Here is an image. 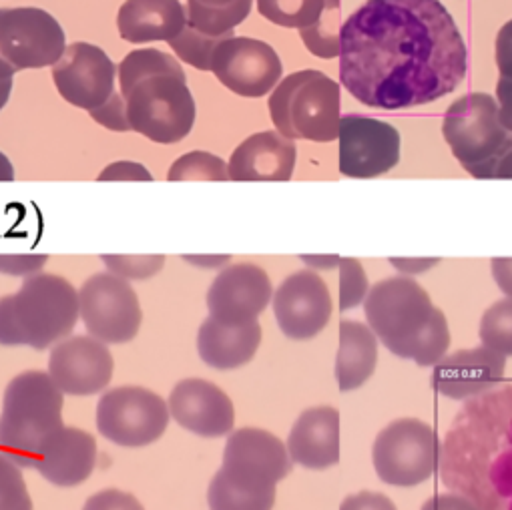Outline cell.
<instances>
[{
	"label": "cell",
	"mask_w": 512,
	"mask_h": 510,
	"mask_svg": "<svg viewBox=\"0 0 512 510\" xmlns=\"http://www.w3.org/2000/svg\"><path fill=\"white\" fill-rule=\"evenodd\" d=\"M468 53L440 0H366L342 25L340 79L366 107L398 111L450 95Z\"/></svg>",
	"instance_id": "cell-1"
},
{
	"label": "cell",
	"mask_w": 512,
	"mask_h": 510,
	"mask_svg": "<svg viewBox=\"0 0 512 510\" xmlns=\"http://www.w3.org/2000/svg\"><path fill=\"white\" fill-rule=\"evenodd\" d=\"M129 129L153 143L173 145L195 125V99L175 57L157 49L131 51L117 69Z\"/></svg>",
	"instance_id": "cell-2"
},
{
	"label": "cell",
	"mask_w": 512,
	"mask_h": 510,
	"mask_svg": "<svg viewBox=\"0 0 512 510\" xmlns=\"http://www.w3.org/2000/svg\"><path fill=\"white\" fill-rule=\"evenodd\" d=\"M79 290L63 276L39 272L17 294L0 298V344L47 350L77 326Z\"/></svg>",
	"instance_id": "cell-3"
},
{
	"label": "cell",
	"mask_w": 512,
	"mask_h": 510,
	"mask_svg": "<svg viewBox=\"0 0 512 510\" xmlns=\"http://www.w3.org/2000/svg\"><path fill=\"white\" fill-rule=\"evenodd\" d=\"M65 394L45 370L17 374L0 410V448L19 466L35 464L41 446L65 426Z\"/></svg>",
	"instance_id": "cell-4"
},
{
	"label": "cell",
	"mask_w": 512,
	"mask_h": 510,
	"mask_svg": "<svg viewBox=\"0 0 512 510\" xmlns=\"http://www.w3.org/2000/svg\"><path fill=\"white\" fill-rule=\"evenodd\" d=\"M270 115L292 141L330 143L340 131V85L322 71L292 73L272 93Z\"/></svg>",
	"instance_id": "cell-5"
},
{
	"label": "cell",
	"mask_w": 512,
	"mask_h": 510,
	"mask_svg": "<svg viewBox=\"0 0 512 510\" xmlns=\"http://www.w3.org/2000/svg\"><path fill=\"white\" fill-rule=\"evenodd\" d=\"M442 135L462 169L476 179H494L500 161L512 151V133L500 125L496 99L486 93L454 101L444 115Z\"/></svg>",
	"instance_id": "cell-6"
},
{
	"label": "cell",
	"mask_w": 512,
	"mask_h": 510,
	"mask_svg": "<svg viewBox=\"0 0 512 510\" xmlns=\"http://www.w3.org/2000/svg\"><path fill=\"white\" fill-rule=\"evenodd\" d=\"M440 458V440L418 418H398L382 428L372 446L380 480L392 486H416L428 480Z\"/></svg>",
	"instance_id": "cell-7"
},
{
	"label": "cell",
	"mask_w": 512,
	"mask_h": 510,
	"mask_svg": "<svg viewBox=\"0 0 512 510\" xmlns=\"http://www.w3.org/2000/svg\"><path fill=\"white\" fill-rule=\"evenodd\" d=\"M169 406L157 392L143 386H117L97 404V430L125 448L153 444L169 426Z\"/></svg>",
	"instance_id": "cell-8"
},
{
	"label": "cell",
	"mask_w": 512,
	"mask_h": 510,
	"mask_svg": "<svg viewBox=\"0 0 512 510\" xmlns=\"http://www.w3.org/2000/svg\"><path fill=\"white\" fill-rule=\"evenodd\" d=\"M434 310L430 294L410 276L386 278L370 286L364 300L368 326L386 348L420 334Z\"/></svg>",
	"instance_id": "cell-9"
},
{
	"label": "cell",
	"mask_w": 512,
	"mask_h": 510,
	"mask_svg": "<svg viewBox=\"0 0 512 510\" xmlns=\"http://www.w3.org/2000/svg\"><path fill=\"white\" fill-rule=\"evenodd\" d=\"M292 470L286 444L264 428H237L229 432L219 472L237 488L266 492L278 486Z\"/></svg>",
	"instance_id": "cell-10"
},
{
	"label": "cell",
	"mask_w": 512,
	"mask_h": 510,
	"mask_svg": "<svg viewBox=\"0 0 512 510\" xmlns=\"http://www.w3.org/2000/svg\"><path fill=\"white\" fill-rule=\"evenodd\" d=\"M79 314L89 336L105 344L131 342L143 322L135 290L111 272H99L81 286Z\"/></svg>",
	"instance_id": "cell-11"
},
{
	"label": "cell",
	"mask_w": 512,
	"mask_h": 510,
	"mask_svg": "<svg viewBox=\"0 0 512 510\" xmlns=\"http://www.w3.org/2000/svg\"><path fill=\"white\" fill-rule=\"evenodd\" d=\"M67 51L61 23L43 9H0V59L15 73L53 67Z\"/></svg>",
	"instance_id": "cell-12"
},
{
	"label": "cell",
	"mask_w": 512,
	"mask_h": 510,
	"mask_svg": "<svg viewBox=\"0 0 512 510\" xmlns=\"http://www.w3.org/2000/svg\"><path fill=\"white\" fill-rule=\"evenodd\" d=\"M211 73L235 95L260 99L282 79L284 65L268 43L249 37H229L215 49Z\"/></svg>",
	"instance_id": "cell-13"
},
{
	"label": "cell",
	"mask_w": 512,
	"mask_h": 510,
	"mask_svg": "<svg viewBox=\"0 0 512 510\" xmlns=\"http://www.w3.org/2000/svg\"><path fill=\"white\" fill-rule=\"evenodd\" d=\"M53 81L67 103L93 113L115 97L117 67L101 47L73 43L53 65Z\"/></svg>",
	"instance_id": "cell-14"
},
{
	"label": "cell",
	"mask_w": 512,
	"mask_h": 510,
	"mask_svg": "<svg viewBox=\"0 0 512 510\" xmlns=\"http://www.w3.org/2000/svg\"><path fill=\"white\" fill-rule=\"evenodd\" d=\"M340 173L352 179H372L392 171L400 161V133L394 125L346 115L340 119Z\"/></svg>",
	"instance_id": "cell-15"
},
{
	"label": "cell",
	"mask_w": 512,
	"mask_h": 510,
	"mask_svg": "<svg viewBox=\"0 0 512 510\" xmlns=\"http://www.w3.org/2000/svg\"><path fill=\"white\" fill-rule=\"evenodd\" d=\"M274 296L268 272L255 264L223 268L207 290V310L221 326L241 328L258 320Z\"/></svg>",
	"instance_id": "cell-16"
},
{
	"label": "cell",
	"mask_w": 512,
	"mask_h": 510,
	"mask_svg": "<svg viewBox=\"0 0 512 510\" xmlns=\"http://www.w3.org/2000/svg\"><path fill=\"white\" fill-rule=\"evenodd\" d=\"M280 330L292 340H310L330 322L334 302L328 284L316 270L288 276L272 296Z\"/></svg>",
	"instance_id": "cell-17"
},
{
	"label": "cell",
	"mask_w": 512,
	"mask_h": 510,
	"mask_svg": "<svg viewBox=\"0 0 512 510\" xmlns=\"http://www.w3.org/2000/svg\"><path fill=\"white\" fill-rule=\"evenodd\" d=\"M47 372L63 394L91 396L109 386L115 360L105 342L93 336H71L55 344Z\"/></svg>",
	"instance_id": "cell-18"
},
{
	"label": "cell",
	"mask_w": 512,
	"mask_h": 510,
	"mask_svg": "<svg viewBox=\"0 0 512 510\" xmlns=\"http://www.w3.org/2000/svg\"><path fill=\"white\" fill-rule=\"evenodd\" d=\"M167 406L177 424L205 438L225 436L235 424L233 400L217 384L203 378L177 382L169 394Z\"/></svg>",
	"instance_id": "cell-19"
},
{
	"label": "cell",
	"mask_w": 512,
	"mask_h": 510,
	"mask_svg": "<svg viewBox=\"0 0 512 510\" xmlns=\"http://www.w3.org/2000/svg\"><path fill=\"white\" fill-rule=\"evenodd\" d=\"M506 358L486 346L446 354L434 364L432 384L448 398H468L502 382Z\"/></svg>",
	"instance_id": "cell-20"
},
{
	"label": "cell",
	"mask_w": 512,
	"mask_h": 510,
	"mask_svg": "<svg viewBox=\"0 0 512 510\" xmlns=\"http://www.w3.org/2000/svg\"><path fill=\"white\" fill-rule=\"evenodd\" d=\"M296 143L278 131L247 137L227 165L231 181H290L296 169Z\"/></svg>",
	"instance_id": "cell-21"
},
{
	"label": "cell",
	"mask_w": 512,
	"mask_h": 510,
	"mask_svg": "<svg viewBox=\"0 0 512 510\" xmlns=\"http://www.w3.org/2000/svg\"><path fill=\"white\" fill-rule=\"evenodd\" d=\"M97 454V440L91 432L63 426L41 446L33 468L57 486H77L95 470Z\"/></svg>",
	"instance_id": "cell-22"
},
{
	"label": "cell",
	"mask_w": 512,
	"mask_h": 510,
	"mask_svg": "<svg viewBox=\"0 0 512 510\" xmlns=\"http://www.w3.org/2000/svg\"><path fill=\"white\" fill-rule=\"evenodd\" d=\"M286 448L292 462L312 470L338 464L340 412L334 406H314L304 410L290 430Z\"/></svg>",
	"instance_id": "cell-23"
},
{
	"label": "cell",
	"mask_w": 512,
	"mask_h": 510,
	"mask_svg": "<svg viewBox=\"0 0 512 510\" xmlns=\"http://www.w3.org/2000/svg\"><path fill=\"white\" fill-rule=\"evenodd\" d=\"M187 25L179 0H125L117 15V29L131 45L171 43Z\"/></svg>",
	"instance_id": "cell-24"
},
{
	"label": "cell",
	"mask_w": 512,
	"mask_h": 510,
	"mask_svg": "<svg viewBox=\"0 0 512 510\" xmlns=\"http://www.w3.org/2000/svg\"><path fill=\"white\" fill-rule=\"evenodd\" d=\"M260 344L262 326L258 320L241 328H229L207 318L197 332V350L201 360L217 370H235L251 362Z\"/></svg>",
	"instance_id": "cell-25"
},
{
	"label": "cell",
	"mask_w": 512,
	"mask_h": 510,
	"mask_svg": "<svg viewBox=\"0 0 512 510\" xmlns=\"http://www.w3.org/2000/svg\"><path fill=\"white\" fill-rule=\"evenodd\" d=\"M378 366V338L370 326L354 320L340 322V348L336 356V380L342 392L366 384Z\"/></svg>",
	"instance_id": "cell-26"
},
{
	"label": "cell",
	"mask_w": 512,
	"mask_h": 510,
	"mask_svg": "<svg viewBox=\"0 0 512 510\" xmlns=\"http://www.w3.org/2000/svg\"><path fill=\"white\" fill-rule=\"evenodd\" d=\"M253 0H187V25L211 35L233 37V29L251 13Z\"/></svg>",
	"instance_id": "cell-27"
},
{
	"label": "cell",
	"mask_w": 512,
	"mask_h": 510,
	"mask_svg": "<svg viewBox=\"0 0 512 510\" xmlns=\"http://www.w3.org/2000/svg\"><path fill=\"white\" fill-rule=\"evenodd\" d=\"M450 346V328L442 310H434L430 324L410 340L390 346L388 350L400 358L414 360L418 366L428 368L440 362Z\"/></svg>",
	"instance_id": "cell-28"
},
{
	"label": "cell",
	"mask_w": 512,
	"mask_h": 510,
	"mask_svg": "<svg viewBox=\"0 0 512 510\" xmlns=\"http://www.w3.org/2000/svg\"><path fill=\"white\" fill-rule=\"evenodd\" d=\"M342 25V0H324L320 19L312 27L300 31V35L312 55L320 59H336L340 57Z\"/></svg>",
	"instance_id": "cell-29"
},
{
	"label": "cell",
	"mask_w": 512,
	"mask_h": 510,
	"mask_svg": "<svg viewBox=\"0 0 512 510\" xmlns=\"http://www.w3.org/2000/svg\"><path fill=\"white\" fill-rule=\"evenodd\" d=\"M276 492V488L266 492L241 490L217 470L207 488V504L209 510H272Z\"/></svg>",
	"instance_id": "cell-30"
},
{
	"label": "cell",
	"mask_w": 512,
	"mask_h": 510,
	"mask_svg": "<svg viewBox=\"0 0 512 510\" xmlns=\"http://www.w3.org/2000/svg\"><path fill=\"white\" fill-rule=\"evenodd\" d=\"M258 11L278 27L304 31L320 19L324 0H258Z\"/></svg>",
	"instance_id": "cell-31"
},
{
	"label": "cell",
	"mask_w": 512,
	"mask_h": 510,
	"mask_svg": "<svg viewBox=\"0 0 512 510\" xmlns=\"http://www.w3.org/2000/svg\"><path fill=\"white\" fill-rule=\"evenodd\" d=\"M478 336L482 346L508 358L512 356V298L494 302L480 318Z\"/></svg>",
	"instance_id": "cell-32"
},
{
	"label": "cell",
	"mask_w": 512,
	"mask_h": 510,
	"mask_svg": "<svg viewBox=\"0 0 512 510\" xmlns=\"http://www.w3.org/2000/svg\"><path fill=\"white\" fill-rule=\"evenodd\" d=\"M225 39L229 37H211L193 29L191 25H185V29L169 43V47L183 63L199 71H211V57Z\"/></svg>",
	"instance_id": "cell-33"
},
{
	"label": "cell",
	"mask_w": 512,
	"mask_h": 510,
	"mask_svg": "<svg viewBox=\"0 0 512 510\" xmlns=\"http://www.w3.org/2000/svg\"><path fill=\"white\" fill-rule=\"evenodd\" d=\"M169 181H193V179H203V181H227V165L217 157L207 151H191L181 155L169 169L167 173Z\"/></svg>",
	"instance_id": "cell-34"
},
{
	"label": "cell",
	"mask_w": 512,
	"mask_h": 510,
	"mask_svg": "<svg viewBox=\"0 0 512 510\" xmlns=\"http://www.w3.org/2000/svg\"><path fill=\"white\" fill-rule=\"evenodd\" d=\"M0 510H35L21 466L0 452Z\"/></svg>",
	"instance_id": "cell-35"
},
{
	"label": "cell",
	"mask_w": 512,
	"mask_h": 510,
	"mask_svg": "<svg viewBox=\"0 0 512 510\" xmlns=\"http://www.w3.org/2000/svg\"><path fill=\"white\" fill-rule=\"evenodd\" d=\"M107 272L123 280H147L165 266V255H101Z\"/></svg>",
	"instance_id": "cell-36"
},
{
	"label": "cell",
	"mask_w": 512,
	"mask_h": 510,
	"mask_svg": "<svg viewBox=\"0 0 512 510\" xmlns=\"http://www.w3.org/2000/svg\"><path fill=\"white\" fill-rule=\"evenodd\" d=\"M338 266H340V308L346 312L366 300L370 284L358 260L340 258Z\"/></svg>",
	"instance_id": "cell-37"
},
{
	"label": "cell",
	"mask_w": 512,
	"mask_h": 510,
	"mask_svg": "<svg viewBox=\"0 0 512 510\" xmlns=\"http://www.w3.org/2000/svg\"><path fill=\"white\" fill-rule=\"evenodd\" d=\"M83 510H145L137 496L119 488H105L87 498Z\"/></svg>",
	"instance_id": "cell-38"
},
{
	"label": "cell",
	"mask_w": 512,
	"mask_h": 510,
	"mask_svg": "<svg viewBox=\"0 0 512 510\" xmlns=\"http://www.w3.org/2000/svg\"><path fill=\"white\" fill-rule=\"evenodd\" d=\"M47 262L49 255H0V274L29 278L39 274Z\"/></svg>",
	"instance_id": "cell-39"
},
{
	"label": "cell",
	"mask_w": 512,
	"mask_h": 510,
	"mask_svg": "<svg viewBox=\"0 0 512 510\" xmlns=\"http://www.w3.org/2000/svg\"><path fill=\"white\" fill-rule=\"evenodd\" d=\"M99 125H103L105 129L111 131H131L129 129V121H127V109H125V101L121 97V93H115V97L101 109L89 113Z\"/></svg>",
	"instance_id": "cell-40"
},
{
	"label": "cell",
	"mask_w": 512,
	"mask_h": 510,
	"mask_svg": "<svg viewBox=\"0 0 512 510\" xmlns=\"http://www.w3.org/2000/svg\"><path fill=\"white\" fill-rule=\"evenodd\" d=\"M340 510H398V508L386 494L374 492V490H362V492L348 494L342 500Z\"/></svg>",
	"instance_id": "cell-41"
},
{
	"label": "cell",
	"mask_w": 512,
	"mask_h": 510,
	"mask_svg": "<svg viewBox=\"0 0 512 510\" xmlns=\"http://www.w3.org/2000/svg\"><path fill=\"white\" fill-rule=\"evenodd\" d=\"M496 67L500 79L512 81V21H508L496 37Z\"/></svg>",
	"instance_id": "cell-42"
},
{
	"label": "cell",
	"mask_w": 512,
	"mask_h": 510,
	"mask_svg": "<svg viewBox=\"0 0 512 510\" xmlns=\"http://www.w3.org/2000/svg\"><path fill=\"white\" fill-rule=\"evenodd\" d=\"M111 179H139V181H151L153 175L139 163H131V161H119L109 165L101 175L99 181H111Z\"/></svg>",
	"instance_id": "cell-43"
},
{
	"label": "cell",
	"mask_w": 512,
	"mask_h": 510,
	"mask_svg": "<svg viewBox=\"0 0 512 510\" xmlns=\"http://www.w3.org/2000/svg\"><path fill=\"white\" fill-rule=\"evenodd\" d=\"M420 510H480L472 500L460 494H436Z\"/></svg>",
	"instance_id": "cell-44"
},
{
	"label": "cell",
	"mask_w": 512,
	"mask_h": 510,
	"mask_svg": "<svg viewBox=\"0 0 512 510\" xmlns=\"http://www.w3.org/2000/svg\"><path fill=\"white\" fill-rule=\"evenodd\" d=\"M496 105L500 125L512 133V81L498 79L496 85Z\"/></svg>",
	"instance_id": "cell-45"
},
{
	"label": "cell",
	"mask_w": 512,
	"mask_h": 510,
	"mask_svg": "<svg viewBox=\"0 0 512 510\" xmlns=\"http://www.w3.org/2000/svg\"><path fill=\"white\" fill-rule=\"evenodd\" d=\"M492 278L506 298H512V258H494L490 262Z\"/></svg>",
	"instance_id": "cell-46"
},
{
	"label": "cell",
	"mask_w": 512,
	"mask_h": 510,
	"mask_svg": "<svg viewBox=\"0 0 512 510\" xmlns=\"http://www.w3.org/2000/svg\"><path fill=\"white\" fill-rule=\"evenodd\" d=\"M440 260H390V264L394 268H398V272H402L404 276H412V274H422L428 272L430 268H434Z\"/></svg>",
	"instance_id": "cell-47"
},
{
	"label": "cell",
	"mask_w": 512,
	"mask_h": 510,
	"mask_svg": "<svg viewBox=\"0 0 512 510\" xmlns=\"http://www.w3.org/2000/svg\"><path fill=\"white\" fill-rule=\"evenodd\" d=\"M302 260L314 270H330L340 264L338 255H302Z\"/></svg>",
	"instance_id": "cell-48"
},
{
	"label": "cell",
	"mask_w": 512,
	"mask_h": 510,
	"mask_svg": "<svg viewBox=\"0 0 512 510\" xmlns=\"http://www.w3.org/2000/svg\"><path fill=\"white\" fill-rule=\"evenodd\" d=\"M183 260L193 264V266H203V268H217L221 264L229 262V255H209V258H195V255H183Z\"/></svg>",
	"instance_id": "cell-49"
},
{
	"label": "cell",
	"mask_w": 512,
	"mask_h": 510,
	"mask_svg": "<svg viewBox=\"0 0 512 510\" xmlns=\"http://www.w3.org/2000/svg\"><path fill=\"white\" fill-rule=\"evenodd\" d=\"M15 179V167L11 159L0 151V181H13Z\"/></svg>",
	"instance_id": "cell-50"
},
{
	"label": "cell",
	"mask_w": 512,
	"mask_h": 510,
	"mask_svg": "<svg viewBox=\"0 0 512 510\" xmlns=\"http://www.w3.org/2000/svg\"><path fill=\"white\" fill-rule=\"evenodd\" d=\"M494 179H512V151L500 161Z\"/></svg>",
	"instance_id": "cell-51"
},
{
	"label": "cell",
	"mask_w": 512,
	"mask_h": 510,
	"mask_svg": "<svg viewBox=\"0 0 512 510\" xmlns=\"http://www.w3.org/2000/svg\"><path fill=\"white\" fill-rule=\"evenodd\" d=\"M11 93H13V79L0 81V111H3V109H5V105L9 103Z\"/></svg>",
	"instance_id": "cell-52"
},
{
	"label": "cell",
	"mask_w": 512,
	"mask_h": 510,
	"mask_svg": "<svg viewBox=\"0 0 512 510\" xmlns=\"http://www.w3.org/2000/svg\"><path fill=\"white\" fill-rule=\"evenodd\" d=\"M15 77V71L0 59V81H7V79H13Z\"/></svg>",
	"instance_id": "cell-53"
}]
</instances>
